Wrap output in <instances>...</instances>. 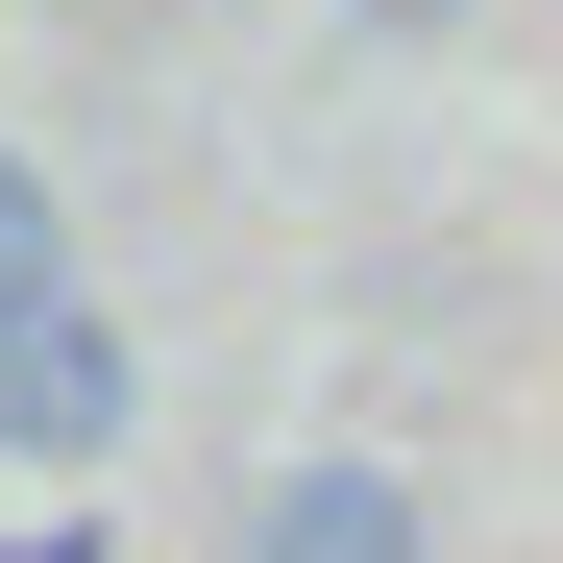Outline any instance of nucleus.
<instances>
[{"label": "nucleus", "mask_w": 563, "mask_h": 563, "mask_svg": "<svg viewBox=\"0 0 563 563\" xmlns=\"http://www.w3.org/2000/svg\"><path fill=\"white\" fill-rule=\"evenodd\" d=\"M123 417H147V343H123L99 295H49L25 343H0V465H49V490H74V465H123Z\"/></svg>", "instance_id": "f257e3e1"}, {"label": "nucleus", "mask_w": 563, "mask_h": 563, "mask_svg": "<svg viewBox=\"0 0 563 563\" xmlns=\"http://www.w3.org/2000/svg\"><path fill=\"white\" fill-rule=\"evenodd\" d=\"M245 563H417V490H393V465H269V490H245Z\"/></svg>", "instance_id": "f03ea898"}, {"label": "nucleus", "mask_w": 563, "mask_h": 563, "mask_svg": "<svg viewBox=\"0 0 563 563\" xmlns=\"http://www.w3.org/2000/svg\"><path fill=\"white\" fill-rule=\"evenodd\" d=\"M74 295V197H49V147H0V343H25Z\"/></svg>", "instance_id": "7ed1b4c3"}, {"label": "nucleus", "mask_w": 563, "mask_h": 563, "mask_svg": "<svg viewBox=\"0 0 563 563\" xmlns=\"http://www.w3.org/2000/svg\"><path fill=\"white\" fill-rule=\"evenodd\" d=\"M0 563H99V539H0Z\"/></svg>", "instance_id": "20e7f679"}]
</instances>
